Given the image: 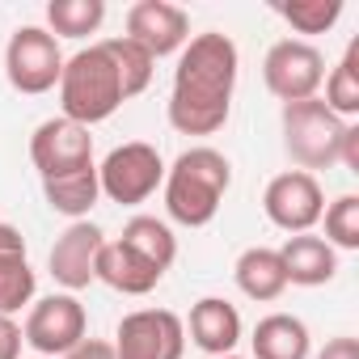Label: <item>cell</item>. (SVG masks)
<instances>
[{"label":"cell","mask_w":359,"mask_h":359,"mask_svg":"<svg viewBox=\"0 0 359 359\" xmlns=\"http://www.w3.org/2000/svg\"><path fill=\"white\" fill-rule=\"evenodd\" d=\"M135 47H144L152 60L177 55L191 43V13L169 5V0H140L127 9V34Z\"/></svg>","instance_id":"4fadbf2b"},{"label":"cell","mask_w":359,"mask_h":359,"mask_svg":"<svg viewBox=\"0 0 359 359\" xmlns=\"http://www.w3.org/2000/svg\"><path fill=\"white\" fill-rule=\"evenodd\" d=\"M313 359H359V338H351V334H338V338H330Z\"/></svg>","instance_id":"f1b7e54d"},{"label":"cell","mask_w":359,"mask_h":359,"mask_svg":"<svg viewBox=\"0 0 359 359\" xmlns=\"http://www.w3.org/2000/svg\"><path fill=\"white\" fill-rule=\"evenodd\" d=\"M22 346H26L22 325H18L13 317L0 313V359H22Z\"/></svg>","instance_id":"4316f807"},{"label":"cell","mask_w":359,"mask_h":359,"mask_svg":"<svg viewBox=\"0 0 359 359\" xmlns=\"http://www.w3.org/2000/svg\"><path fill=\"white\" fill-rule=\"evenodd\" d=\"M102 245H106V233L93 224V220H72L60 237H55V245H51V254H47V271H51V279L64 287V292H85L89 283H97V254H102Z\"/></svg>","instance_id":"7c38bea8"},{"label":"cell","mask_w":359,"mask_h":359,"mask_svg":"<svg viewBox=\"0 0 359 359\" xmlns=\"http://www.w3.org/2000/svg\"><path fill=\"white\" fill-rule=\"evenodd\" d=\"M254 359H309L313 334L296 313H266L250 334Z\"/></svg>","instance_id":"d6986e66"},{"label":"cell","mask_w":359,"mask_h":359,"mask_svg":"<svg viewBox=\"0 0 359 359\" xmlns=\"http://www.w3.org/2000/svg\"><path fill=\"white\" fill-rule=\"evenodd\" d=\"M106 22V0H51L47 5V34L55 39H89Z\"/></svg>","instance_id":"7402d4cb"},{"label":"cell","mask_w":359,"mask_h":359,"mask_svg":"<svg viewBox=\"0 0 359 359\" xmlns=\"http://www.w3.org/2000/svg\"><path fill=\"white\" fill-rule=\"evenodd\" d=\"M187 325L173 309H135L114 330V359H182Z\"/></svg>","instance_id":"9c48e42d"},{"label":"cell","mask_w":359,"mask_h":359,"mask_svg":"<svg viewBox=\"0 0 359 359\" xmlns=\"http://www.w3.org/2000/svg\"><path fill=\"white\" fill-rule=\"evenodd\" d=\"M43 195H47V208L68 216V220H89V212L97 208L102 199V187H97V165L89 169H76V173H64V177H47L43 182Z\"/></svg>","instance_id":"ffe728a7"},{"label":"cell","mask_w":359,"mask_h":359,"mask_svg":"<svg viewBox=\"0 0 359 359\" xmlns=\"http://www.w3.org/2000/svg\"><path fill=\"white\" fill-rule=\"evenodd\" d=\"M64 359H114V342H106V338H85V342H76Z\"/></svg>","instance_id":"f546056e"},{"label":"cell","mask_w":359,"mask_h":359,"mask_svg":"<svg viewBox=\"0 0 359 359\" xmlns=\"http://www.w3.org/2000/svg\"><path fill=\"white\" fill-rule=\"evenodd\" d=\"M275 13L296 34H330L342 18V0H279Z\"/></svg>","instance_id":"d4e9b609"},{"label":"cell","mask_w":359,"mask_h":359,"mask_svg":"<svg viewBox=\"0 0 359 359\" xmlns=\"http://www.w3.org/2000/svg\"><path fill=\"white\" fill-rule=\"evenodd\" d=\"M342 123H355L359 118V39L346 43L342 60L330 68L325 76V97H321Z\"/></svg>","instance_id":"44dd1931"},{"label":"cell","mask_w":359,"mask_h":359,"mask_svg":"<svg viewBox=\"0 0 359 359\" xmlns=\"http://www.w3.org/2000/svg\"><path fill=\"white\" fill-rule=\"evenodd\" d=\"M233 279H237L241 296L254 300V304H271V300H279L287 292V275H283L279 250H271V245L241 250L237 262H233Z\"/></svg>","instance_id":"ac0fdd59"},{"label":"cell","mask_w":359,"mask_h":359,"mask_svg":"<svg viewBox=\"0 0 359 359\" xmlns=\"http://www.w3.org/2000/svg\"><path fill=\"white\" fill-rule=\"evenodd\" d=\"M34 287H39V279H34L22 229L0 220V313L13 317L26 304H34Z\"/></svg>","instance_id":"9a60e30c"},{"label":"cell","mask_w":359,"mask_h":359,"mask_svg":"<svg viewBox=\"0 0 359 359\" xmlns=\"http://www.w3.org/2000/svg\"><path fill=\"white\" fill-rule=\"evenodd\" d=\"M262 212L275 229H283L287 237L296 233H313L321 224V212H325V191L313 173L304 169H283L275 173L266 191H262Z\"/></svg>","instance_id":"30bf717a"},{"label":"cell","mask_w":359,"mask_h":359,"mask_svg":"<svg viewBox=\"0 0 359 359\" xmlns=\"http://www.w3.org/2000/svg\"><path fill=\"white\" fill-rule=\"evenodd\" d=\"M279 262L287 275V287H321L338 275V250L325 245L317 233H296L279 245Z\"/></svg>","instance_id":"e0dca14e"},{"label":"cell","mask_w":359,"mask_h":359,"mask_svg":"<svg viewBox=\"0 0 359 359\" xmlns=\"http://www.w3.org/2000/svg\"><path fill=\"white\" fill-rule=\"evenodd\" d=\"M22 338L39 359H55V355L64 359L76 342L89 338V313L72 292H51L30 304L22 321Z\"/></svg>","instance_id":"8992f818"},{"label":"cell","mask_w":359,"mask_h":359,"mask_svg":"<svg viewBox=\"0 0 359 359\" xmlns=\"http://www.w3.org/2000/svg\"><path fill=\"white\" fill-rule=\"evenodd\" d=\"M262 81L283 106L309 102L325 85V55L309 39H279L262 60Z\"/></svg>","instance_id":"ba28073f"},{"label":"cell","mask_w":359,"mask_h":359,"mask_svg":"<svg viewBox=\"0 0 359 359\" xmlns=\"http://www.w3.org/2000/svg\"><path fill=\"white\" fill-rule=\"evenodd\" d=\"M241 55L237 43L220 30L195 34L177 51L173 93H169V127L177 135H216L233 114Z\"/></svg>","instance_id":"6da1fadb"},{"label":"cell","mask_w":359,"mask_h":359,"mask_svg":"<svg viewBox=\"0 0 359 359\" xmlns=\"http://www.w3.org/2000/svg\"><path fill=\"white\" fill-rule=\"evenodd\" d=\"M118 241H127L131 250H140L148 262H156L161 271H169L173 266V258H177V237H173V229L165 224V220H156V216H131L127 224H123V237Z\"/></svg>","instance_id":"cb8c5ba5"},{"label":"cell","mask_w":359,"mask_h":359,"mask_svg":"<svg viewBox=\"0 0 359 359\" xmlns=\"http://www.w3.org/2000/svg\"><path fill=\"white\" fill-rule=\"evenodd\" d=\"M321 220H325V245H334V250H359V195H338L325 212H321Z\"/></svg>","instance_id":"484cf974"},{"label":"cell","mask_w":359,"mask_h":359,"mask_svg":"<svg viewBox=\"0 0 359 359\" xmlns=\"http://www.w3.org/2000/svg\"><path fill=\"white\" fill-rule=\"evenodd\" d=\"M102 47H106V55H110V64H114V72H118V85H123V97L131 102V97H140L148 85H152V72H156V60L144 51V47H135L131 39H102Z\"/></svg>","instance_id":"603a6c76"},{"label":"cell","mask_w":359,"mask_h":359,"mask_svg":"<svg viewBox=\"0 0 359 359\" xmlns=\"http://www.w3.org/2000/svg\"><path fill=\"white\" fill-rule=\"evenodd\" d=\"M182 325H187L191 342H195L199 351H208L212 359L233 355L237 342H241V313H237V304H229L224 296H203V300H195V304H191V317H187Z\"/></svg>","instance_id":"5bb4252c"},{"label":"cell","mask_w":359,"mask_h":359,"mask_svg":"<svg viewBox=\"0 0 359 359\" xmlns=\"http://www.w3.org/2000/svg\"><path fill=\"white\" fill-rule=\"evenodd\" d=\"M165 182V161L152 144L144 140H131V144H118L102 156L97 165V187L110 203L118 208H140L148 203Z\"/></svg>","instance_id":"5b68a950"},{"label":"cell","mask_w":359,"mask_h":359,"mask_svg":"<svg viewBox=\"0 0 359 359\" xmlns=\"http://www.w3.org/2000/svg\"><path fill=\"white\" fill-rule=\"evenodd\" d=\"M229 187H233V161L212 144H195L173 165H165L161 182L165 216L182 229H208L220 216Z\"/></svg>","instance_id":"7a4b0ae2"},{"label":"cell","mask_w":359,"mask_h":359,"mask_svg":"<svg viewBox=\"0 0 359 359\" xmlns=\"http://www.w3.org/2000/svg\"><path fill=\"white\" fill-rule=\"evenodd\" d=\"M30 161H34L43 182H47V177H64V173L89 169V165H97L93 161V135H89V127L68 123L64 114L47 118L30 135Z\"/></svg>","instance_id":"8fae6325"},{"label":"cell","mask_w":359,"mask_h":359,"mask_svg":"<svg viewBox=\"0 0 359 359\" xmlns=\"http://www.w3.org/2000/svg\"><path fill=\"white\" fill-rule=\"evenodd\" d=\"M338 165L346 173H359V123H346L342 144H338Z\"/></svg>","instance_id":"83f0119b"},{"label":"cell","mask_w":359,"mask_h":359,"mask_svg":"<svg viewBox=\"0 0 359 359\" xmlns=\"http://www.w3.org/2000/svg\"><path fill=\"white\" fill-rule=\"evenodd\" d=\"M64 72V51L60 39L47 34V26H18L9 47H5V76L18 93L39 97L60 85Z\"/></svg>","instance_id":"52a82bcc"},{"label":"cell","mask_w":359,"mask_h":359,"mask_svg":"<svg viewBox=\"0 0 359 359\" xmlns=\"http://www.w3.org/2000/svg\"><path fill=\"white\" fill-rule=\"evenodd\" d=\"M220 359H241V355H220Z\"/></svg>","instance_id":"4dcf8cb0"},{"label":"cell","mask_w":359,"mask_h":359,"mask_svg":"<svg viewBox=\"0 0 359 359\" xmlns=\"http://www.w3.org/2000/svg\"><path fill=\"white\" fill-rule=\"evenodd\" d=\"M60 110L68 123H81V127H97L106 123L127 97H123V85H118V72L106 55L102 43H89L81 47L72 60H64V72H60Z\"/></svg>","instance_id":"3957f363"},{"label":"cell","mask_w":359,"mask_h":359,"mask_svg":"<svg viewBox=\"0 0 359 359\" xmlns=\"http://www.w3.org/2000/svg\"><path fill=\"white\" fill-rule=\"evenodd\" d=\"M279 123H283V152H287V161L296 169H304V173L317 177V169L338 165V144H342L346 123L321 97L283 106Z\"/></svg>","instance_id":"277c9868"},{"label":"cell","mask_w":359,"mask_h":359,"mask_svg":"<svg viewBox=\"0 0 359 359\" xmlns=\"http://www.w3.org/2000/svg\"><path fill=\"white\" fill-rule=\"evenodd\" d=\"M165 279V271L156 262H148L140 250H131L127 241H106L102 254H97V283H106L110 292H123V296H148L156 283Z\"/></svg>","instance_id":"2e32d148"},{"label":"cell","mask_w":359,"mask_h":359,"mask_svg":"<svg viewBox=\"0 0 359 359\" xmlns=\"http://www.w3.org/2000/svg\"><path fill=\"white\" fill-rule=\"evenodd\" d=\"M34 359H39V355H34Z\"/></svg>","instance_id":"1f68e13d"}]
</instances>
